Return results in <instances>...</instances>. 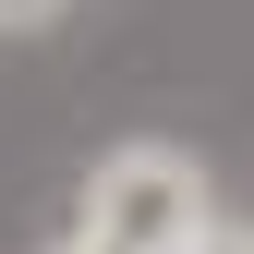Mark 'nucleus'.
<instances>
[{"instance_id":"obj_1","label":"nucleus","mask_w":254,"mask_h":254,"mask_svg":"<svg viewBox=\"0 0 254 254\" xmlns=\"http://www.w3.org/2000/svg\"><path fill=\"white\" fill-rule=\"evenodd\" d=\"M206 170L170 145H121L97 157V182H85V254H206Z\"/></svg>"},{"instance_id":"obj_4","label":"nucleus","mask_w":254,"mask_h":254,"mask_svg":"<svg viewBox=\"0 0 254 254\" xmlns=\"http://www.w3.org/2000/svg\"><path fill=\"white\" fill-rule=\"evenodd\" d=\"M242 254H254V242H242Z\"/></svg>"},{"instance_id":"obj_3","label":"nucleus","mask_w":254,"mask_h":254,"mask_svg":"<svg viewBox=\"0 0 254 254\" xmlns=\"http://www.w3.org/2000/svg\"><path fill=\"white\" fill-rule=\"evenodd\" d=\"M73 254H85V242H73Z\"/></svg>"},{"instance_id":"obj_2","label":"nucleus","mask_w":254,"mask_h":254,"mask_svg":"<svg viewBox=\"0 0 254 254\" xmlns=\"http://www.w3.org/2000/svg\"><path fill=\"white\" fill-rule=\"evenodd\" d=\"M61 0H0V37H24V24H49Z\"/></svg>"}]
</instances>
